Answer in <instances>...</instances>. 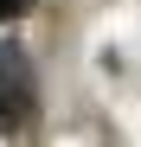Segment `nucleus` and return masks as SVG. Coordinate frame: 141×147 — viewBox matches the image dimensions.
I'll return each mask as SVG.
<instances>
[{
    "label": "nucleus",
    "instance_id": "nucleus-1",
    "mask_svg": "<svg viewBox=\"0 0 141 147\" xmlns=\"http://www.w3.org/2000/svg\"><path fill=\"white\" fill-rule=\"evenodd\" d=\"M13 13H26V0H0V19H13Z\"/></svg>",
    "mask_w": 141,
    "mask_h": 147
}]
</instances>
